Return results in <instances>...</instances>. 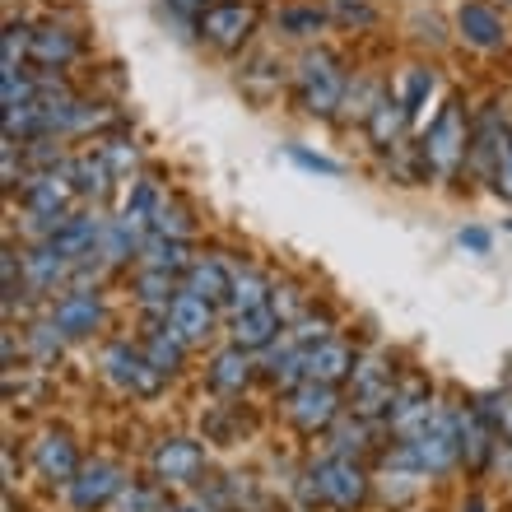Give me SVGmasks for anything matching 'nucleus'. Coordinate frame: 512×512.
I'll use <instances>...</instances> for the list:
<instances>
[{
    "mask_svg": "<svg viewBox=\"0 0 512 512\" xmlns=\"http://www.w3.org/2000/svg\"><path fill=\"white\" fill-rule=\"evenodd\" d=\"M298 494L308 508H331V512H359L368 499H373V475H368L364 461L354 457H331L326 452L322 461H312L308 471L298 475Z\"/></svg>",
    "mask_w": 512,
    "mask_h": 512,
    "instance_id": "f257e3e1",
    "label": "nucleus"
},
{
    "mask_svg": "<svg viewBox=\"0 0 512 512\" xmlns=\"http://www.w3.org/2000/svg\"><path fill=\"white\" fill-rule=\"evenodd\" d=\"M391 466H410L424 480H443L452 466H461V443H457V405H438L433 419L415 438H405L387 452Z\"/></svg>",
    "mask_w": 512,
    "mask_h": 512,
    "instance_id": "f03ea898",
    "label": "nucleus"
},
{
    "mask_svg": "<svg viewBox=\"0 0 512 512\" xmlns=\"http://www.w3.org/2000/svg\"><path fill=\"white\" fill-rule=\"evenodd\" d=\"M466 154H471V117H466L461 98H447L419 140V168H424V177L452 182L466 168Z\"/></svg>",
    "mask_w": 512,
    "mask_h": 512,
    "instance_id": "7ed1b4c3",
    "label": "nucleus"
},
{
    "mask_svg": "<svg viewBox=\"0 0 512 512\" xmlns=\"http://www.w3.org/2000/svg\"><path fill=\"white\" fill-rule=\"evenodd\" d=\"M294 94L303 103V112L312 117H340L345 94H350V75L331 47H308L294 66Z\"/></svg>",
    "mask_w": 512,
    "mask_h": 512,
    "instance_id": "20e7f679",
    "label": "nucleus"
},
{
    "mask_svg": "<svg viewBox=\"0 0 512 512\" xmlns=\"http://www.w3.org/2000/svg\"><path fill=\"white\" fill-rule=\"evenodd\" d=\"M396 387H401V373L387 354H359L350 382H345V405H350L359 419H373V424H387V410L396 401Z\"/></svg>",
    "mask_w": 512,
    "mask_h": 512,
    "instance_id": "39448f33",
    "label": "nucleus"
},
{
    "mask_svg": "<svg viewBox=\"0 0 512 512\" xmlns=\"http://www.w3.org/2000/svg\"><path fill=\"white\" fill-rule=\"evenodd\" d=\"M98 368H103V378L122 391V396H159L163 382H168L159 368H149L145 350L131 345V340H108L98 350Z\"/></svg>",
    "mask_w": 512,
    "mask_h": 512,
    "instance_id": "423d86ee",
    "label": "nucleus"
},
{
    "mask_svg": "<svg viewBox=\"0 0 512 512\" xmlns=\"http://www.w3.org/2000/svg\"><path fill=\"white\" fill-rule=\"evenodd\" d=\"M205 466H210V461H205V447L196 443V438H187V433H168V438H159V443L149 447V471H154L159 489L201 485Z\"/></svg>",
    "mask_w": 512,
    "mask_h": 512,
    "instance_id": "0eeeda50",
    "label": "nucleus"
},
{
    "mask_svg": "<svg viewBox=\"0 0 512 512\" xmlns=\"http://www.w3.org/2000/svg\"><path fill=\"white\" fill-rule=\"evenodd\" d=\"M345 410H350V405H345L340 387H326V382H298L294 391H284V419H289L298 433H308V438L326 433Z\"/></svg>",
    "mask_w": 512,
    "mask_h": 512,
    "instance_id": "6e6552de",
    "label": "nucleus"
},
{
    "mask_svg": "<svg viewBox=\"0 0 512 512\" xmlns=\"http://www.w3.org/2000/svg\"><path fill=\"white\" fill-rule=\"evenodd\" d=\"M126 485H131L126 466H117L108 457H94V461H84V471L66 485V503L75 512H103L122 499Z\"/></svg>",
    "mask_w": 512,
    "mask_h": 512,
    "instance_id": "1a4fd4ad",
    "label": "nucleus"
},
{
    "mask_svg": "<svg viewBox=\"0 0 512 512\" xmlns=\"http://www.w3.org/2000/svg\"><path fill=\"white\" fill-rule=\"evenodd\" d=\"M256 24H261V14H256L252 0H219V5H210L196 19V33L210 47H219V52H243L247 42H252Z\"/></svg>",
    "mask_w": 512,
    "mask_h": 512,
    "instance_id": "9d476101",
    "label": "nucleus"
},
{
    "mask_svg": "<svg viewBox=\"0 0 512 512\" xmlns=\"http://www.w3.org/2000/svg\"><path fill=\"white\" fill-rule=\"evenodd\" d=\"M28 461H33V471H38L47 485H61V489L84 471L80 443H75L66 429H56V424H47V429L33 433V443H28Z\"/></svg>",
    "mask_w": 512,
    "mask_h": 512,
    "instance_id": "9b49d317",
    "label": "nucleus"
},
{
    "mask_svg": "<svg viewBox=\"0 0 512 512\" xmlns=\"http://www.w3.org/2000/svg\"><path fill=\"white\" fill-rule=\"evenodd\" d=\"M56 322V331L66 340H89L94 331H103L108 326V303H103V294H98L94 284H75V289H66L61 298H52V312H47Z\"/></svg>",
    "mask_w": 512,
    "mask_h": 512,
    "instance_id": "f8f14e48",
    "label": "nucleus"
},
{
    "mask_svg": "<svg viewBox=\"0 0 512 512\" xmlns=\"http://www.w3.org/2000/svg\"><path fill=\"white\" fill-rule=\"evenodd\" d=\"M508 145H512V126L503 122L499 108H485L471 122V154H466V168H471L475 177L494 182V173H499V163H503V154H508Z\"/></svg>",
    "mask_w": 512,
    "mask_h": 512,
    "instance_id": "ddd939ff",
    "label": "nucleus"
},
{
    "mask_svg": "<svg viewBox=\"0 0 512 512\" xmlns=\"http://www.w3.org/2000/svg\"><path fill=\"white\" fill-rule=\"evenodd\" d=\"M457 38L475 52H503L508 47V19L489 0H461L457 5Z\"/></svg>",
    "mask_w": 512,
    "mask_h": 512,
    "instance_id": "4468645a",
    "label": "nucleus"
},
{
    "mask_svg": "<svg viewBox=\"0 0 512 512\" xmlns=\"http://www.w3.org/2000/svg\"><path fill=\"white\" fill-rule=\"evenodd\" d=\"M70 196H75V182H70L66 163L61 168H47V173H28L19 182V205H24L28 215H70Z\"/></svg>",
    "mask_w": 512,
    "mask_h": 512,
    "instance_id": "2eb2a0df",
    "label": "nucleus"
},
{
    "mask_svg": "<svg viewBox=\"0 0 512 512\" xmlns=\"http://www.w3.org/2000/svg\"><path fill=\"white\" fill-rule=\"evenodd\" d=\"M457 443H461V466L471 475H485L494 466V452H499V433L480 410L471 405H457Z\"/></svg>",
    "mask_w": 512,
    "mask_h": 512,
    "instance_id": "dca6fc26",
    "label": "nucleus"
},
{
    "mask_svg": "<svg viewBox=\"0 0 512 512\" xmlns=\"http://www.w3.org/2000/svg\"><path fill=\"white\" fill-rule=\"evenodd\" d=\"M256 378H261V364H256V354L243 350V345H224L205 364V387L215 391V396H243Z\"/></svg>",
    "mask_w": 512,
    "mask_h": 512,
    "instance_id": "f3484780",
    "label": "nucleus"
},
{
    "mask_svg": "<svg viewBox=\"0 0 512 512\" xmlns=\"http://www.w3.org/2000/svg\"><path fill=\"white\" fill-rule=\"evenodd\" d=\"M19 266H24V289L33 298H47V294H66L70 284H75V261L66 256H56L47 243H33L28 252H19Z\"/></svg>",
    "mask_w": 512,
    "mask_h": 512,
    "instance_id": "a211bd4d",
    "label": "nucleus"
},
{
    "mask_svg": "<svg viewBox=\"0 0 512 512\" xmlns=\"http://www.w3.org/2000/svg\"><path fill=\"white\" fill-rule=\"evenodd\" d=\"M163 322L173 326L187 345H205V340H215V331H219L215 303H205L201 294H187V289H177V298L168 303V317H163Z\"/></svg>",
    "mask_w": 512,
    "mask_h": 512,
    "instance_id": "6ab92c4d",
    "label": "nucleus"
},
{
    "mask_svg": "<svg viewBox=\"0 0 512 512\" xmlns=\"http://www.w3.org/2000/svg\"><path fill=\"white\" fill-rule=\"evenodd\" d=\"M182 289L187 294H201L205 303H215V308H229V294H233V266L224 256H196L182 275Z\"/></svg>",
    "mask_w": 512,
    "mask_h": 512,
    "instance_id": "aec40b11",
    "label": "nucleus"
},
{
    "mask_svg": "<svg viewBox=\"0 0 512 512\" xmlns=\"http://www.w3.org/2000/svg\"><path fill=\"white\" fill-rule=\"evenodd\" d=\"M80 56V33L66 24H56V19H47V24L33 28V52H28V61L42 70H66L70 61Z\"/></svg>",
    "mask_w": 512,
    "mask_h": 512,
    "instance_id": "412c9836",
    "label": "nucleus"
},
{
    "mask_svg": "<svg viewBox=\"0 0 512 512\" xmlns=\"http://www.w3.org/2000/svg\"><path fill=\"white\" fill-rule=\"evenodd\" d=\"M359 364V350L345 345L340 336L322 340V345H312L308 350V382H326V387H345Z\"/></svg>",
    "mask_w": 512,
    "mask_h": 512,
    "instance_id": "4be33fe9",
    "label": "nucleus"
},
{
    "mask_svg": "<svg viewBox=\"0 0 512 512\" xmlns=\"http://www.w3.org/2000/svg\"><path fill=\"white\" fill-rule=\"evenodd\" d=\"M140 350H145V359H149V368H159L163 378L173 382L182 368H187V340L177 336L168 322H149L145 326V336H140Z\"/></svg>",
    "mask_w": 512,
    "mask_h": 512,
    "instance_id": "5701e85b",
    "label": "nucleus"
},
{
    "mask_svg": "<svg viewBox=\"0 0 512 512\" xmlns=\"http://www.w3.org/2000/svg\"><path fill=\"white\" fill-rule=\"evenodd\" d=\"M284 336V322L275 317V308H252V312H233L229 322V345H243L252 354H266L275 340Z\"/></svg>",
    "mask_w": 512,
    "mask_h": 512,
    "instance_id": "b1692460",
    "label": "nucleus"
},
{
    "mask_svg": "<svg viewBox=\"0 0 512 512\" xmlns=\"http://www.w3.org/2000/svg\"><path fill=\"white\" fill-rule=\"evenodd\" d=\"M177 289H182V275H168V270L140 266L131 275V294H135V303L149 312V322H163V317H168V303L177 298Z\"/></svg>",
    "mask_w": 512,
    "mask_h": 512,
    "instance_id": "393cba45",
    "label": "nucleus"
},
{
    "mask_svg": "<svg viewBox=\"0 0 512 512\" xmlns=\"http://www.w3.org/2000/svg\"><path fill=\"white\" fill-rule=\"evenodd\" d=\"M66 173L75 182V196H84V201H108L112 187H117V173L108 168V159L98 149H84V154L66 159Z\"/></svg>",
    "mask_w": 512,
    "mask_h": 512,
    "instance_id": "a878e982",
    "label": "nucleus"
},
{
    "mask_svg": "<svg viewBox=\"0 0 512 512\" xmlns=\"http://www.w3.org/2000/svg\"><path fill=\"white\" fill-rule=\"evenodd\" d=\"M415 122L410 112H405V103L396 94H382L378 98V108L368 112V122H364V131H368V140H373V149H396L405 140V126Z\"/></svg>",
    "mask_w": 512,
    "mask_h": 512,
    "instance_id": "bb28decb",
    "label": "nucleus"
},
{
    "mask_svg": "<svg viewBox=\"0 0 512 512\" xmlns=\"http://www.w3.org/2000/svg\"><path fill=\"white\" fill-rule=\"evenodd\" d=\"M373 419H359L354 410H345V415L326 429V447H331V457H354V461H364L368 452H373Z\"/></svg>",
    "mask_w": 512,
    "mask_h": 512,
    "instance_id": "cd10ccee",
    "label": "nucleus"
},
{
    "mask_svg": "<svg viewBox=\"0 0 512 512\" xmlns=\"http://www.w3.org/2000/svg\"><path fill=\"white\" fill-rule=\"evenodd\" d=\"M270 280L266 270H256L252 261H233V294H229V312H252V308H266L270 303Z\"/></svg>",
    "mask_w": 512,
    "mask_h": 512,
    "instance_id": "c85d7f7f",
    "label": "nucleus"
},
{
    "mask_svg": "<svg viewBox=\"0 0 512 512\" xmlns=\"http://www.w3.org/2000/svg\"><path fill=\"white\" fill-rule=\"evenodd\" d=\"M201 252H191V243L182 238H159V233H149L145 243H140V266H154V270H168V275H187V266L196 261Z\"/></svg>",
    "mask_w": 512,
    "mask_h": 512,
    "instance_id": "c756f323",
    "label": "nucleus"
},
{
    "mask_svg": "<svg viewBox=\"0 0 512 512\" xmlns=\"http://www.w3.org/2000/svg\"><path fill=\"white\" fill-rule=\"evenodd\" d=\"M149 233H159V238H182V243H191V233H196V219H191V210L177 196H159L154 201V210H149Z\"/></svg>",
    "mask_w": 512,
    "mask_h": 512,
    "instance_id": "7c9ffc66",
    "label": "nucleus"
},
{
    "mask_svg": "<svg viewBox=\"0 0 512 512\" xmlns=\"http://www.w3.org/2000/svg\"><path fill=\"white\" fill-rule=\"evenodd\" d=\"M433 89H438V70H433V66H405L401 80H396V98L405 103V112H410V117H419V112H424V103H429Z\"/></svg>",
    "mask_w": 512,
    "mask_h": 512,
    "instance_id": "2f4dec72",
    "label": "nucleus"
},
{
    "mask_svg": "<svg viewBox=\"0 0 512 512\" xmlns=\"http://www.w3.org/2000/svg\"><path fill=\"white\" fill-rule=\"evenodd\" d=\"M326 24H331V10H322V5H284L280 10V33H289V38H312Z\"/></svg>",
    "mask_w": 512,
    "mask_h": 512,
    "instance_id": "473e14b6",
    "label": "nucleus"
},
{
    "mask_svg": "<svg viewBox=\"0 0 512 512\" xmlns=\"http://www.w3.org/2000/svg\"><path fill=\"white\" fill-rule=\"evenodd\" d=\"M24 345H28V354H33L38 364L52 368L56 359H61V345H66V336H61V331H56V322L47 317V322H28L24 326Z\"/></svg>",
    "mask_w": 512,
    "mask_h": 512,
    "instance_id": "72a5a7b5",
    "label": "nucleus"
},
{
    "mask_svg": "<svg viewBox=\"0 0 512 512\" xmlns=\"http://www.w3.org/2000/svg\"><path fill=\"white\" fill-rule=\"evenodd\" d=\"M270 308H275V317H280L284 326H294L298 317H308V312H312V298H308V289H303V284L280 280L275 289H270Z\"/></svg>",
    "mask_w": 512,
    "mask_h": 512,
    "instance_id": "f704fd0d",
    "label": "nucleus"
},
{
    "mask_svg": "<svg viewBox=\"0 0 512 512\" xmlns=\"http://www.w3.org/2000/svg\"><path fill=\"white\" fill-rule=\"evenodd\" d=\"M28 52H33V28L19 19V24H5V33H0V75L5 70H24V61H28Z\"/></svg>",
    "mask_w": 512,
    "mask_h": 512,
    "instance_id": "c9c22d12",
    "label": "nucleus"
},
{
    "mask_svg": "<svg viewBox=\"0 0 512 512\" xmlns=\"http://www.w3.org/2000/svg\"><path fill=\"white\" fill-rule=\"evenodd\" d=\"M382 94H387V89H382L378 80H364V75H359V80H350V94H345L340 117H345V122H368V112L378 108Z\"/></svg>",
    "mask_w": 512,
    "mask_h": 512,
    "instance_id": "e433bc0d",
    "label": "nucleus"
},
{
    "mask_svg": "<svg viewBox=\"0 0 512 512\" xmlns=\"http://www.w3.org/2000/svg\"><path fill=\"white\" fill-rule=\"evenodd\" d=\"M205 433H210V443H243V433H247V419L233 410V405H215L210 415H205Z\"/></svg>",
    "mask_w": 512,
    "mask_h": 512,
    "instance_id": "4c0bfd02",
    "label": "nucleus"
},
{
    "mask_svg": "<svg viewBox=\"0 0 512 512\" xmlns=\"http://www.w3.org/2000/svg\"><path fill=\"white\" fill-rule=\"evenodd\" d=\"M475 410L494 424L503 443H512V391H485V396H475Z\"/></svg>",
    "mask_w": 512,
    "mask_h": 512,
    "instance_id": "58836bf2",
    "label": "nucleus"
},
{
    "mask_svg": "<svg viewBox=\"0 0 512 512\" xmlns=\"http://www.w3.org/2000/svg\"><path fill=\"white\" fill-rule=\"evenodd\" d=\"M284 331H289V340H294V345L312 350V345H322V340L336 336V322H331V312H308V317H298V322L284 326Z\"/></svg>",
    "mask_w": 512,
    "mask_h": 512,
    "instance_id": "ea45409f",
    "label": "nucleus"
},
{
    "mask_svg": "<svg viewBox=\"0 0 512 512\" xmlns=\"http://www.w3.org/2000/svg\"><path fill=\"white\" fill-rule=\"evenodd\" d=\"M33 98H38V80L28 70H5L0 75V103H5V112H19Z\"/></svg>",
    "mask_w": 512,
    "mask_h": 512,
    "instance_id": "a19ab883",
    "label": "nucleus"
},
{
    "mask_svg": "<svg viewBox=\"0 0 512 512\" xmlns=\"http://www.w3.org/2000/svg\"><path fill=\"white\" fill-rule=\"evenodd\" d=\"M94 149L103 154V159H108V168H112L117 177H131L135 168H140V149H135L126 135H108V140H98Z\"/></svg>",
    "mask_w": 512,
    "mask_h": 512,
    "instance_id": "79ce46f5",
    "label": "nucleus"
},
{
    "mask_svg": "<svg viewBox=\"0 0 512 512\" xmlns=\"http://www.w3.org/2000/svg\"><path fill=\"white\" fill-rule=\"evenodd\" d=\"M331 19H340V24H350V28H373L378 24V10L368 0H331Z\"/></svg>",
    "mask_w": 512,
    "mask_h": 512,
    "instance_id": "37998d69",
    "label": "nucleus"
},
{
    "mask_svg": "<svg viewBox=\"0 0 512 512\" xmlns=\"http://www.w3.org/2000/svg\"><path fill=\"white\" fill-rule=\"evenodd\" d=\"M117 512H163V494L149 485H126V494L117 499Z\"/></svg>",
    "mask_w": 512,
    "mask_h": 512,
    "instance_id": "c03bdc74",
    "label": "nucleus"
},
{
    "mask_svg": "<svg viewBox=\"0 0 512 512\" xmlns=\"http://www.w3.org/2000/svg\"><path fill=\"white\" fill-rule=\"evenodd\" d=\"M284 154H289V159H294L303 173H322V177H340V173H345L336 159H326V154H312V149H303V145H289Z\"/></svg>",
    "mask_w": 512,
    "mask_h": 512,
    "instance_id": "a18cd8bd",
    "label": "nucleus"
},
{
    "mask_svg": "<svg viewBox=\"0 0 512 512\" xmlns=\"http://www.w3.org/2000/svg\"><path fill=\"white\" fill-rule=\"evenodd\" d=\"M457 243L466 247V252H475V256H489V247H494V233H489L485 224H466V229L457 233Z\"/></svg>",
    "mask_w": 512,
    "mask_h": 512,
    "instance_id": "49530a36",
    "label": "nucleus"
},
{
    "mask_svg": "<svg viewBox=\"0 0 512 512\" xmlns=\"http://www.w3.org/2000/svg\"><path fill=\"white\" fill-rule=\"evenodd\" d=\"M173 14H182V19H201L210 5H219V0H163Z\"/></svg>",
    "mask_w": 512,
    "mask_h": 512,
    "instance_id": "de8ad7c7",
    "label": "nucleus"
},
{
    "mask_svg": "<svg viewBox=\"0 0 512 512\" xmlns=\"http://www.w3.org/2000/svg\"><path fill=\"white\" fill-rule=\"evenodd\" d=\"M494 191H499L503 201H512V145H508V154H503L499 173H494Z\"/></svg>",
    "mask_w": 512,
    "mask_h": 512,
    "instance_id": "09e8293b",
    "label": "nucleus"
},
{
    "mask_svg": "<svg viewBox=\"0 0 512 512\" xmlns=\"http://www.w3.org/2000/svg\"><path fill=\"white\" fill-rule=\"evenodd\" d=\"M457 512H494V508H489L485 494H466V503H461Z\"/></svg>",
    "mask_w": 512,
    "mask_h": 512,
    "instance_id": "8fccbe9b",
    "label": "nucleus"
},
{
    "mask_svg": "<svg viewBox=\"0 0 512 512\" xmlns=\"http://www.w3.org/2000/svg\"><path fill=\"white\" fill-rule=\"evenodd\" d=\"M508 5H512V0H508Z\"/></svg>",
    "mask_w": 512,
    "mask_h": 512,
    "instance_id": "3c124183",
    "label": "nucleus"
}]
</instances>
